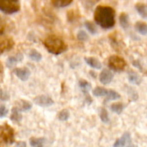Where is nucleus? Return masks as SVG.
<instances>
[{"label":"nucleus","mask_w":147,"mask_h":147,"mask_svg":"<svg viewBox=\"0 0 147 147\" xmlns=\"http://www.w3.org/2000/svg\"><path fill=\"white\" fill-rule=\"evenodd\" d=\"M115 10L109 6H98L94 11V20L102 28L110 29L115 25Z\"/></svg>","instance_id":"1"},{"label":"nucleus","mask_w":147,"mask_h":147,"mask_svg":"<svg viewBox=\"0 0 147 147\" xmlns=\"http://www.w3.org/2000/svg\"><path fill=\"white\" fill-rule=\"evenodd\" d=\"M44 45L49 53L54 55L61 54L67 49L66 43L56 35H50L45 38Z\"/></svg>","instance_id":"2"},{"label":"nucleus","mask_w":147,"mask_h":147,"mask_svg":"<svg viewBox=\"0 0 147 147\" xmlns=\"http://www.w3.org/2000/svg\"><path fill=\"white\" fill-rule=\"evenodd\" d=\"M14 141V129L7 123L0 125V146L12 144Z\"/></svg>","instance_id":"3"},{"label":"nucleus","mask_w":147,"mask_h":147,"mask_svg":"<svg viewBox=\"0 0 147 147\" xmlns=\"http://www.w3.org/2000/svg\"><path fill=\"white\" fill-rule=\"evenodd\" d=\"M20 9V0H0V11L4 14H14Z\"/></svg>","instance_id":"4"},{"label":"nucleus","mask_w":147,"mask_h":147,"mask_svg":"<svg viewBox=\"0 0 147 147\" xmlns=\"http://www.w3.org/2000/svg\"><path fill=\"white\" fill-rule=\"evenodd\" d=\"M109 66L114 71L120 72L124 70L126 63L122 57L117 55H112L109 60Z\"/></svg>","instance_id":"5"},{"label":"nucleus","mask_w":147,"mask_h":147,"mask_svg":"<svg viewBox=\"0 0 147 147\" xmlns=\"http://www.w3.org/2000/svg\"><path fill=\"white\" fill-rule=\"evenodd\" d=\"M14 45V42L10 37L0 36V55L11 50Z\"/></svg>","instance_id":"6"},{"label":"nucleus","mask_w":147,"mask_h":147,"mask_svg":"<svg viewBox=\"0 0 147 147\" xmlns=\"http://www.w3.org/2000/svg\"><path fill=\"white\" fill-rule=\"evenodd\" d=\"M34 103L41 107H49V106L53 105L54 101L49 96L42 95V96H37L34 99Z\"/></svg>","instance_id":"7"},{"label":"nucleus","mask_w":147,"mask_h":147,"mask_svg":"<svg viewBox=\"0 0 147 147\" xmlns=\"http://www.w3.org/2000/svg\"><path fill=\"white\" fill-rule=\"evenodd\" d=\"M14 73L22 81H26L28 80L30 76V70L27 67H20V68H16L14 70Z\"/></svg>","instance_id":"8"},{"label":"nucleus","mask_w":147,"mask_h":147,"mask_svg":"<svg viewBox=\"0 0 147 147\" xmlns=\"http://www.w3.org/2000/svg\"><path fill=\"white\" fill-rule=\"evenodd\" d=\"M113 78V73L109 71V70L105 69L100 73V76H99V80H100V82L102 84L107 85L112 81Z\"/></svg>","instance_id":"9"},{"label":"nucleus","mask_w":147,"mask_h":147,"mask_svg":"<svg viewBox=\"0 0 147 147\" xmlns=\"http://www.w3.org/2000/svg\"><path fill=\"white\" fill-rule=\"evenodd\" d=\"M131 143V136L129 133H125L121 137L118 139L116 143L113 144V146L119 147V146H130Z\"/></svg>","instance_id":"10"},{"label":"nucleus","mask_w":147,"mask_h":147,"mask_svg":"<svg viewBox=\"0 0 147 147\" xmlns=\"http://www.w3.org/2000/svg\"><path fill=\"white\" fill-rule=\"evenodd\" d=\"M129 80L131 83L135 85H140L142 83V78L134 71H130L129 73Z\"/></svg>","instance_id":"11"},{"label":"nucleus","mask_w":147,"mask_h":147,"mask_svg":"<svg viewBox=\"0 0 147 147\" xmlns=\"http://www.w3.org/2000/svg\"><path fill=\"white\" fill-rule=\"evenodd\" d=\"M139 15L144 19H147V7L143 3H138L135 6Z\"/></svg>","instance_id":"12"},{"label":"nucleus","mask_w":147,"mask_h":147,"mask_svg":"<svg viewBox=\"0 0 147 147\" xmlns=\"http://www.w3.org/2000/svg\"><path fill=\"white\" fill-rule=\"evenodd\" d=\"M85 60L87 63L88 65L95 69H100L101 68V63H100L98 60H97L95 57H86Z\"/></svg>","instance_id":"13"},{"label":"nucleus","mask_w":147,"mask_h":147,"mask_svg":"<svg viewBox=\"0 0 147 147\" xmlns=\"http://www.w3.org/2000/svg\"><path fill=\"white\" fill-rule=\"evenodd\" d=\"M73 0H50L51 4L54 7L57 8H62V7H65L67 6L70 5Z\"/></svg>","instance_id":"14"},{"label":"nucleus","mask_w":147,"mask_h":147,"mask_svg":"<svg viewBox=\"0 0 147 147\" xmlns=\"http://www.w3.org/2000/svg\"><path fill=\"white\" fill-rule=\"evenodd\" d=\"M20 111H21L19 109H17V107H14L12 109V111H11V116H10V119L12 121L14 122H20V121L22 119V116L21 113H20Z\"/></svg>","instance_id":"15"},{"label":"nucleus","mask_w":147,"mask_h":147,"mask_svg":"<svg viewBox=\"0 0 147 147\" xmlns=\"http://www.w3.org/2000/svg\"><path fill=\"white\" fill-rule=\"evenodd\" d=\"M135 28L137 30L138 32L140 33L142 35L147 34V24L144 22H138L135 24Z\"/></svg>","instance_id":"16"},{"label":"nucleus","mask_w":147,"mask_h":147,"mask_svg":"<svg viewBox=\"0 0 147 147\" xmlns=\"http://www.w3.org/2000/svg\"><path fill=\"white\" fill-rule=\"evenodd\" d=\"M17 108L20 109L21 111H27L32 109V104L27 100H22L19 102Z\"/></svg>","instance_id":"17"},{"label":"nucleus","mask_w":147,"mask_h":147,"mask_svg":"<svg viewBox=\"0 0 147 147\" xmlns=\"http://www.w3.org/2000/svg\"><path fill=\"white\" fill-rule=\"evenodd\" d=\"M120 24L121 27L124 29H127L129 26V17L126 13H121L119 17Z\"/></svg>","instance_id":"18"},{"label":"nucleus","mask_w":147,"mask_h":147,"mask_svg":"<svg viewBox=\"0 0 147 147\" xmlns=\"http://www.w3.org/2000/svg\"><path fill=\"white\" fill-rule=\"evenodd\" d=\"M45 143V139L43 138H31L30 144L32 146H42Z\"/></svg>","instance_id":"19"},{"label":"nucleus","mask_w":147,"mask_h":147,"mask_svg":"<svg viewBox=\"0 0 147 147\" xmlns=\"http://www.w3.org/2000/svg\"><path fill=\"white\" fill-rule=\"evenodd\" d=\"M108 92H109V90L103 88L97 87L93 90V93L95 96L100 97V96H106V95L108 94Z\"/></svg>","instance_id":"20"},{"label":"nucleus","mask_w":147,"mask_h":147,"mask_svg":"<svg viewBox=\"0 0 147 147\" xmlns=\"http://www.w3.org/2000/svg\"><path fill=\"white\" fill-rule=\"evenodd\" d=\"M123 108H124V106H123V105L121 103H113V104L111 106V109L112 111L115 112L117 114H120L123 111Z\"/></svg>","instance_id":"21"},{"label":"nucleus","mask_w":147,"mask_h":147,"mask_svg":"<svg viewBox=\"0 0 147 147\" xmlns=\"http://www.w3.org/2000/svg\"><path fill=\"white\" fill-rule=\"evenodd\" d=\"M121 96L114 90H109L106 95V100H114L120 98Z\"/></svg>","instance_id":"22"},{"label":"nucleus","mask_w":147,"mask_h":147,"mask_svg":"<svg viewBox=\"0 0 147 147\" xmlns=\"http://www.w3.org/2000/svg\"><path fill=\"white\" fill-rule=\"evenodd\" d=\"M79 86L82 89V90L85 92V93L88 92L90 90V88H91V85L90 84V83L86 81V80H80L79 82Z\"/></svg>","instance_id":"23"},{"label":"nucleus","mask_w":147,"mask_h":147,"mask_svg":"<svg viewBox=\"0 0 147 147\" xmlns=\"http://www.w3.org/2000/svg\"><path fill=\"white\" fill-rule=\"evenodd\" d=\"M30 57L32 60L36 62L40 61V60L42 59L41 54H40L39 52H37L36 50H31V52L30 53Z\"/></svg>","instance_id":"24"},{"label":"nucleus","mask_w":147,"mask_h":147,"mask_svg":"<svg viewBox=\"0 0 147 147\" xmlns=\"http://www.w3.org/2000/svg\"><path fill=\"white\" fill-rule=\"evenodd\" d=\"M8 28V23L5 19L0 17V35L5 32Z\"/></svg>","instance_id":"25"},{"label":"nucleus","mask_w":147,"mask_h":147,"mask_svg":"<svg viewBox=\"0 0 147 147\" xmlns=\"http://www.w3.org/2000/svg\"><path fill=\"white\" fill-rule=\"evenodd\" d=\"M69 116H70V113L67 110L64 109V110H62L58 114V119L62 121H67L69 119Z\"/></svg>","instance_id":"26"},{"label":"nucleus","mask_w":147,"mask_h":147,"mask_svg":"<svg viewBox=\"0 0 147 147\" xmlns=\"http://www.w3.org/2000/svg\"><path fill=\"white\" fill-rule=\"evenodd\" d=\"M100 119H101L102 121L104 122V123H107V122L109 121L108 112L105 109H102L101 110H100Z\"/></svg>","instance_id":"27"},{"label":"nucleus","mask_w":147,"mask_h":147,"mask_svg":"<svg viewBox=\"0 0 147 147\" xmlns=\"http://www.w3.org/2000/svg\"><path fill=\"white\" fill-rule=\"evenodd\" d=\"M85 25H86L87 30H88V31L90 32L91 34H96L97 30H96V27H95L94 24H93V23L90 22H86L85 23Z\"/></svg>","instance_id":"28"},{"label":"nucleus","mask_w":147,"mask_h":147,"mask_svg":"<svg viewBox=\"0 0 147 147\" xmlns=\"http://www.w3.org/2000/svg\"><path fill=\"white\" fill-rule=\"evenodd\" d=\"M19 59L17 58V57H9V59L7 60V65L8 67H12V66L15 65L18 62Z\"/></svg>","instance_id":"29"},{"label":"nucleus","mask_w":147,"mask_h":147,"mask_svg":"<svg viewBox=\"0 0 147 147\" xmlns=\"http://www.w3.org/2000/svg\"><path fill=\"white\" fill-rule=\"evenodd\" d=\"M77 37L78 39L79 40H80V41H86V40H87L88 38V36L87 33L85 31H83V30H81V31H80L78 33Z\"/></svg>","instance_id":"30"},{"label":"nucleus","mask_w":147,"mask_h":147,"mask_svg":"<svg viewBox=\"0 0 147 147\" xmlns=\"http://www.w3.org/2000/svg\"><path fill=\"white\" fill-rule=\"evenodd\" d=\"M80 1L86 7H93L94 4H96L99 0H80Z\"/></svg>","instance_id":"31"},{"label":"nucleus","mask_w":147,"mask_h":147,"mask_svg":"<svg viewBox=\"0 0 147 147\" xmlns=\"http://www.w3.org/2000/svg\"><path fill=\"white\" fill-rule=\"evenodd\" d=\"M8 113V110L4 106H0V118H3L7 116Z\"/></svg>","instance_id":"32"},{"label":"nucleus","mask_w":147,"mask_h":147,"mask_svg":"<svg viewBox=\"0 0 147 147\" xmlns=\"http://www.w3.org/2000/svg\"><path fill=\"white\" fill-rule=\"evenodd\" d=\"M134 66H136V67H138V68L139 69V70H142V66H141V65L139 64V63L138 61H134Z\"/></svg>","instance_id":"33"},{"label":"nucleus","mask_w":147,"mask_h":147,"mask_svg":"<svg viewBox=\"0 0 147 147\" xmlns=\"http://www.w3.org/2000/svg\"><path fill=\"white\" fill-rule=\"evenodd\" d=\"M3 73V66L2 65H1V63H0V75L2 74Z\"/></svg>","instance_id":"34"},{"label":"nucleus","mask_w":147,"mask_h":147,"mask_svg":"<svg viewBox=\"0 0 147 147\" xmlns=\"http://www.w3.org/2000/svg\"><path fill=\"white\" fill-rule=\"evenodd\" d=\"M17 146H25L26 144L24 143H20L17 144Z\"/></svg>","instance_id":"35"},{"label":"nucleus","mask_w":147,"mask_h":147,"mask_svg":"<svg viewBox=\"0 0 147 147\" xmlns=\"http://www.w3.org/2000/svg\"><path fill=\"white\" fill-rule=\"evenodd\" d=\"M1 95H3V92L2 90L1 89V88H0V96H1Z\"/></svg>","instance_id":"36"}]
</instances>
